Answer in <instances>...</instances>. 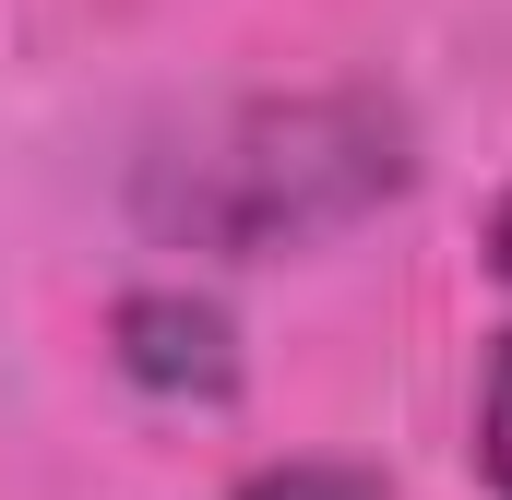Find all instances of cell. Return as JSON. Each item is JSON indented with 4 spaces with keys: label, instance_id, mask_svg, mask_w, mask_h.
Instances as JSON below:
<instances>
[{
    "label": "cell",
    "instance_id": "cell-4",
    "mask_svg": "<svg viewBox=\"0 0 512 500\" xmlns=\"http://www.w3.org/2000/svg\"><path fill=\"white\" fill-rule=\"evenodd\" d=\"M227 500H382V477H358V465H262Z\"/></svg>",
    "mask_w": 512,
    "mask_h": 500
},
{
    "label": "cell",
    "instance_id": "cell-2",
    "mask_svg": "<svg viewBox=\"0 0 512 500\" xmlns=\"http://www.w3.org/2000/svg\"><path fill=\"white\" fill-rule=\"evenodd\" d=\"M108 358H120L131 393H155V405H227L239 393V322L203 298V286H131L120 310H108Z\"/></svg>",
    "mask_w": 512,
    "mask_h": 500
},
{
    "label": "cell",
    "instance_id": "cell-3",
    "mask_svg": "<svg viewBox=\"0 0 512 500\" xmlns=\"http://www.w3.org/2000/svg\"><path fill=\"white\" fill-rule=\"evenodd\" d=\"M477 477L512 500V334H489L477 358Z\"/></svg>",
    "mask_w": 512,
    "mask_h": 500
},
{
    "label": "cell",
    "instance_id": "cell-1",
    "mask_svg": "<svg viewBox=\"0 0 512 500\" xmlns=\"http://www.w3.org/2000/svg\"><path fill=\"white\" fill-rule=\"evenodd\" d=\"M405 191V120L370 96H262L203 143H179L143 179V227L215 262H274V250L346 239Z\"/></svg>",
    "mask_w": 512,
    "mask_h": 500
},
{
    "label": "cell",
    "instance_id": "cell-5",
    "mask_svg": "<svg viewBox=\"0 0 512 500\" xmlns=\"http://www.w3.org/2000/svg\"><path fill=\"white\" fill-rule=\"evenodd\" d=\"M489 274L512 286V191H501V215H489Z\"/></svg>",
    "mask_w": 512,
    "mask_h": 500
}]
</instances>
